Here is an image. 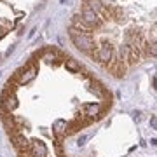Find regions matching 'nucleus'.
Wrapping results in <instances>:
<instances>
[{"instance_id": "obj_1", "label": "nucleus", "mask_w": 157, "mask_h": 157, "mask_svg": "<svg viewBox=\"0 0 157 157\" xmlns=\"http://www.w3.org/2000/svg\"><path fill=\"white\" fill-rule=\"evenodd\" d=\"M70 37H72L73 44L77 45V49L80 51H89L93 47V39H91L89 35L82 33V32H78V30L72 28L70 30Z\"/></svg>"}, {"instance_id": "obj_2", "label": "nucleus", "mask_w": 157, "mask_h": 157, "mask_svg": "<svg viewBox=\"0 0 157 157\" xmlns=\"http://www.w3.org/2000/svg\"><path fill=\"white\" fill-rule=\"evenodd\" d=\"M32 155L33 157H45L47 155V147H45L44 141H40V140L32 141Z\"/></svg>"}, {"instance_id": "obj_3", "label": "nucleus", "mask_w": 157, "mask_h": 157, "mask_svg": "<svg viewBox=\"0 0 157 157\" xmlns=\"http://www.w3.org/2000/svg\"><path fill=\"white\" fill-rule=\"evenodd\" d=\"M82 19H84V23L86 25H89V26H94V25L100 23L98 14H96L94 11H91L89 7H86V6H84V12H82Z\"/></svg>"}, {"instance_id": "obj_4", "label": "nucleus", "mask_w": 157, "mask_h": 157, "mask_svg": "<svg viewBox=\"0 0 157 157\" xmlns=\"http://www.w3.org/2000/svg\"><path fill=\"white\" fill-rule=\"evenodd\" d=\"M2 100H4V108H6L7 112H11V110H14L17 107V98L14 96V93L9 94V91H6L2 94Z\"/></svg>"}, {"instance_id": "obj_5", "label": "nucleus", "mask_w": 157, "mask_h": 157, "mask_svg": "<svg viewBox=\"0 0 157 157\" xmlns=\"http://www.w3.org/2000/svg\"><path fill=\"white\" fill-rule=\"evenodd\" d=\"M37 72H39V70H37V67H33V65H32V67H30L25 73H21L19 82H21V84H28V82H32V80L35 78V75H37Z\"/></svg>"}, {"instance_id": "obj_6", "label": "nucleus", "mask_w": 157, "mask_h": 157, "mask_svg": "<svg viewBox=\"0 0 157 157\" xmlns=\"http://www.w3.org/2000/svg\"><path fill=\"white\" fill-rule=\"evenodd\" d=\"M12 143H14V147H16L17 150H23V148L26 150L28 148V140L23 135H14L12 136Z\"/></svg>"}, {"instance_id": "obj_7", "label": "nucleus", "mask_w": 157, "mask_h": 157, "mask_svg": "<svg viewBox=\"0 0 157 157\" xmlns=\"http://www.w3.org/2000/svg\"><path fill=\"white\" fill-rule=\"evenodd\" d=\"M101 110V107L98 105V103H86L84 105V113L87 115V117H94V115H98Z\"/></svg>"}, {"instance_id": "obj_8", "label": "nucleus", "mask_w": 157, "mask_h": 157, "mask_svg": "<svg viewBox=\"0 0 157 157\" xmlns=\"http://www.w3.org/2000/svg\"><path fill=\"white\" fill-rule=\"evenodd\" d=\"M100 61H103V63H107L108 59H112V47L108 44H103L101 45V49H100Z\"/></svg>"}, {"instance_id": "obj_9", "label": "nucleus", "mask_w": 157, "mask_h": 157, "mask_svg": "<svg viewBox=\"0 0 157 157\" xmlns=\"http://www.w3.org/2000/svg\"><path fill=\"white\" fill-rule=\"evenodd\" d=\"M52 129H54V133H56V135H61L63 131L67 129V122H65L63 119H58V121H54V126H52Z\"/></svg>"}, {"instance_id": "obj_10", "label": "nucleus", "mask_w": 157, "mask_h": 157, "mask_svg": "<svg viewBox=\"0 0 157 157\" xmlns=\"http://www.w3.org/2000/svg\"><path fill=\"white\" fill-rule=\"evenodd\" d=\"M86 7H89L91 11H94L96 14L103 9V6H101V2L100 0H87V4H86Z\"/></svg>"}, {"instance_id": "obj_11", "label": "nucleus", "mask_w": 157, "mask_h": 157, "mask_svg": "<svg viewBox=\"0 0 157 157\" xmlns=\"http://www.w3.org/2000/svg\"><path fill=\"white\" fill-rule=\"evenodd\" d=\"M67 70H70V72H78L80 70V67H78V63L75 61V59H67Z\"/></svg>"}, {"instance_id": "obj_12", "label": "nucleus", "mask_w": 157, "mask_h": 157, "mask_svg": "<svg viewBox=\"0 0 157 157\" xmlns=\"http://www.w3.org/2000/svg\"><path fill=\"white\" fill-rule=\"evenodd\" d=\"M86 141H87V136H86V135L78 136V140H77V145H84Z\"/></svg>"}, {"instance_id": "obj_13", "label": "nucleus", "mask_w": 157, "mask_h": 157, "mask_svg": "<svg viewBox=\"0 0 157 157\" xmlns=\"http://www.w3.org/2000/svg\"><path fill=\"white\" fill-rule=\"evenodd\" d=\"M45 59H47V61H52V59H54V52H52V51L45 52Z\"/></svg>"}, {"instance_id": "obj_14", "label": "nucleus", "mask_w": 157, "mask_h": 157, "mask_svg": "<svg viewBox=\"0 0 157 157\" xmlns=\"http://www.w3.org/2000/svg\"><path fill=\"white\" fill-rule=\"evenodd\" d=\"M12 51H14V45H11V47H9V49H7V52H6V54H11Z\"/></svg>"}, {"instance_id": "obj_15", "label": "nucleus", "mask_w": 157, "mask_h": 157, "mask_svg": "<svg viewBox=\"0 0 157 157\" xmlns=\"http://www.w3.org/2000/svg\"><path fill=\"white\" fill-rule=\"evenodd\" d=\"M2 35H4V30H2V28H0V37H2Z\"/></svg>"}]
</instances>
